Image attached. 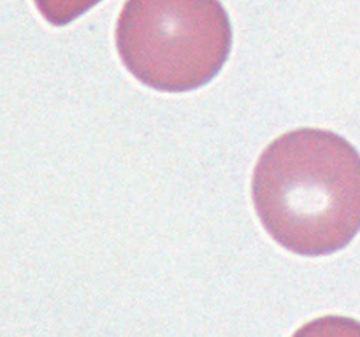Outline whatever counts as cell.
<instances>
[{"label":"cell","instance_id":"cell-4","mask_svg":"<svg viewBox=\"0 0 360 337\" xmlns=\"http://www.w3.org/2000/svg\"><path fill=\"white\" fill-rule=\"evenodd\" d=\"M292 337H360V322L348 316H322L302 325Z\"/></svg>","mask_w":360,"mask_h":337},{"label":"cell","instance_id":"cell-2","mask_svg":"<svg viewBox=\"0 0 360 337\" xmlns=\"http://www.w3.org/2000/svg\"><path fill=\"white\" fill-rule=\"evenodd\" d=\"M116 48L146 86L192 91L224 69L232 49L231 18L220 0H127Z\"/></svg>","mask_w":360,"mask_h":337},{"label":"cell","instance_id":"cell-3","mask_svg":"<svg viewBox=\"0 0 360 337\" xmlns=\"http://www.w3.org/2000/svg\"><path fill=\"white\" fill-rule=\"evenodd\" d=\"M39 13L48 23L65 27L97 6L101 0H34Z\"/></svg>","mask_w":360,"mask_h":337},{"label":"cell","instance_id":"cell-1","mask_svg":"<svg viewBox=\"0 0 360 337\" xmlns=\"http://www.w3.org/2000/svg\"><path fill=\"white\" fill-rule=\"evenodd\" d=\"M252 197L267 234L285 249L340 251L360 232V153L330 130H292L260 154Z\"/></svg>","mask_w":360,"mask_h":337}]
</instances>
